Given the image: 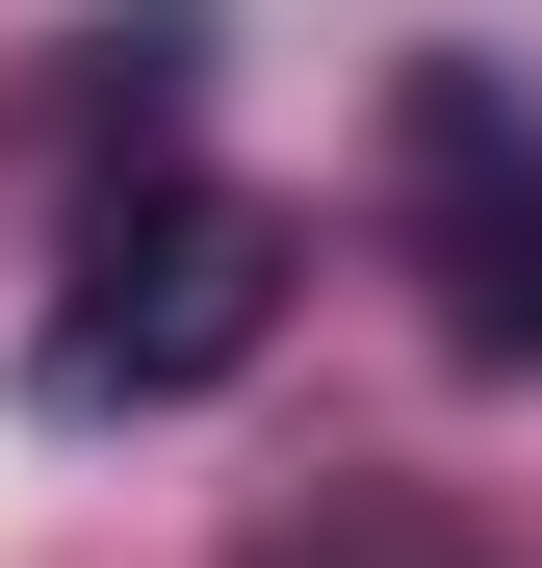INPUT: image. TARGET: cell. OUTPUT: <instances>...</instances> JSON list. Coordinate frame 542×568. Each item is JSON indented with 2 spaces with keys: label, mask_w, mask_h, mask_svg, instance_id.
Masks as SVG:
<instances>
[{
  "label": "cell",
  "mask_w": 542,
  "mask_h": 568,
  "mask_svg": "<svg viewBox=\"0 0 542 568\" xmlns=\"http://www.w3.org/2000/svg\"><path fill=\"white\" fill-rule=\"evenodd\" d=\"M285 284H310V233L258 207V181H104L52 336H27V388H52V414H207L233 362L285 336Z\"/></svg>",
  "instance_id": "6da1fadb"
},
{
  "label": "cell",
  "mask_w": 542,
  "mask_h": 568,
  "mask_svg": "<svg viewBox=\"0 0 542 568\" xmlns=\"http://www.w3.org/2000/svg\"><path fill=\"white\" fill-rule=\"evenodd\" d=\"M388 181H413V284H439V336H466V362H542V104H517V78H466V52H413Z\"/></svg>",
  "instance_id": "7a4b0ae2"
},
{
  "label": "cell",
  "mask_w": 542,
  "mask_h": 568,
  "mask_svg": "<svg viewBox=\"0 0 542 568\" xmlns=\"http://www.w3.org/2000/svg\"><path fill=\"white\" fill-rule=\"evenodd\" d=\"M181 104H207V27H181V0H130V27H78V52H52V130H78V155H130V181H155Z\"/></svg>",
  "instance_id": "3957f363"
}]
</instances>
